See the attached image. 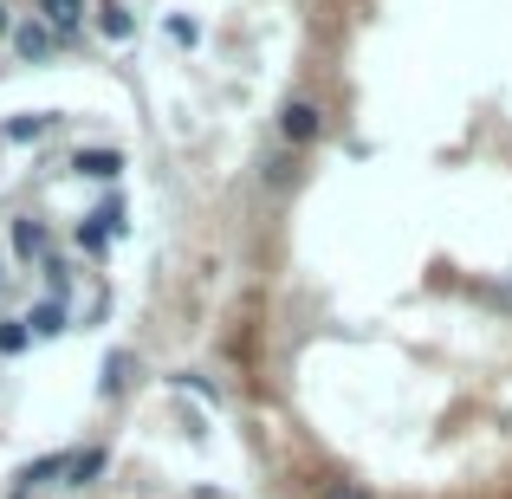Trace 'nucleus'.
<instances>
[{
    "label": "nucleus",
    "instance_id": "12",
    "mask_svg": "<svg viewBox=\"0 0 512 499\" xmlns=\"http://www.w3.org/2000/svg\"><path fill=\"white\" fill-rule=\"evenodd\" d=\"M46 130H52V117H13L7 137H13V143H33V137H46Z\"/></svg>",
    "mask_w": 512,
    "mask_h": 499
},
{
    "label": "nucleus",
    "instance_id": "15",
    "mask_svg": "<svg viewBox=\"0 0 512 499\" xmlns=\"http://www.w3.org/2000/svg\"><path fill=\"white\" fill-rule=\"evenodd\" d=\"M0 33H7V7H0Z\"/></svg>",
    "mask_w": 512,
    "mask_h": 499
},
{
    "label": "nucleus",
    "instance_id": "13",
    "mask_svg": "<svg viewBox=\"0 0 512 499\" xmlns=\"http://www.w3.org/2000/svg\"><path fill=\"white\" fill-rule=\"evenodd\" d=\"M78 13H85V0H46V20L59 26V33H65V26L78 20Z\"/></svg>",
    "mask_w": 512,
    "mask_h": 499
},
{
    "label": "nucleus",
    "instance_id": "11",
    "mask_svg": "<svg viewBox=\"0 0 512 499\" xmlns=\"http://www.w3.org/2000/svg\"><path fill=\"white\" fill-rule=\"evenodd\" d=\"M26 344H33V325H26V318H7V325H0V357H20Z\"/></svg>",
    "mask_w": 512,
    "mask_h": 499
},
{
    "label": "nucleus",
    "instance_id": "10",
    "mask_svg": "<svg viewBox=\"0 0 512 499\" xmlns=\"http://www.w3.org/2000/svg\"><path fill=\"white\" fill-rule=\"evenodd\" d=\"M130 370H137V357H130V350H117V357H104V396H117V389L130 383Z\"/></svg>",
    "mask_w": 512,
    "mask_h": 499
},
{
    "label": "nucleus",
    "instance_id": "7",
    "mask_svg": "<svg viewBox=\"0 0 512 499\" xmlns=\"http://www.w3.org/2000/svg\"><path fill=\"white\" fill-rule=\"evenodd\" d=\"M98 33H104V39H130V33H137V20H130V7H117V0H104V13H98Z\"/></svg>",
    "mask_w": 512,
    "mask_h": 499
},
{
    "label": "nucleus",
    "instance_id": "4",
    "mask_svg": "<svg viewBox=\"0 0 512 499\" xmlns=\"http://www.w3.org/2000/svg\"><path fill=\"white\" fill-rule=\"evenodd\" d=\"M117 169H124L117 150H78V175H91V182H117Z\"/></svg>",
    "mask_w": 512,
    "mask_h": 499
},
{
    "label": "nucleus",
    "instance_id": "3",
    "mask_svg": "<svg viewBox=\"0 0 512 499\" xmlns=\"http://www.w3.org/2000/svg\"><path fill=\"white\" fill-rule=\"evenodd\" d=\"M65 467H72V461H65V454H39L33 467H20V480H13V493H33L39 480H52V474L65 480Z\"/></svg>",
    "mask_w": 512,
    "mask_h": 499
},
{
    "label": "nucleus",
    "instance_id": "9",
    "mask_svg": "<svg viewBox=\"0 0 512 499\" xmlns=\"http://www.w3.org/2000/svg\"><path fill=\"white\" fill-rule=\"evenodd\" d=\"M13 253H20V260H39V253H46V227L20 221V227H13Z\"/></svg>",
    "mask_w": 512,
    "mask_h": 499
},
{
    "label": "nucleus",
    "instance_id": "5",
    "mask_svg": "<svg viewBox=\"0 0 512 499\" xmlns=\"http://www.w3.org/2000/svg\"><path fill=\"white\" fill-rule=\"evenodd\" d=\"M104 461H111L104 448H85V454H72V467H65V487H91V480L104 474Z\"/></svg>",
    "mask_w": 512,
    "mask_h": 499
},
{
    "label": "nucleus",
    "instance_id": "8",
    "mask_svg": "<svg viewBox=\"0 0 512 499\" xmlns=\"http://www.w3.org/2000/svg\"><path fill=\"white\" fill-rule=\"evenodd\" d=\"M13 46H20V59H46L52 33H46V26H13Z\"/></svg>",
    "mask_w": 512,
    "mask_h": 499
},
{
    "label": "nucleus",
    "instance_id": "14",
    "mask_svg": "<svg viewBox=\"0 0 512 499\" xmlns=\"http://www.w3.org/2000/svg\"><path fill=\"white\" fill-rule=\"evenodd\" d=\"M318 499H370V493H363V487H350V480H331V487L318 493Z\"/></svg>",
    "mask_w": 512,
    "mask_h": 499
},
{
    "label": "nucleus",
    "instance_id": "2",
    "mask_svg": "<svg viewBox=\"0 0 512 499\" xmlns=\"http://www.w3.org/2000/svg\"><path fill=\"white\" fill-rule=\"evenodd\" d=\"M117 227H124V201H104L98 214H85V227H78V240H85V247H104V234H117Z\"/></svg>",
    "mask_w": 512,
    "mask_h": 499
},
{
    "label": "nucleus",
    "instance_id": "1",
    "mask_svg": "<svg viewBox=\"0 0 512 499\" xmlns=\"http://www.w3.org/2000/svg\"><path fill=\"white\" fill-rule=\"evenodd\" d=\"M279 137L286 143H318L325 137V111H318L312 98H292L286 111H279Z\"/></svg>",
    "mask_w": 512,
    "mask_h": 499
},
{
    "label": "nucleus",
    "instance_id": "6",
    "mask_svg": "<svg viewBox=\"0 0 512 499\" xmlns=\"http://www.w3.org/2000/svg\"><path fill=\"white\" fill-rule=\"evenodd\" d=\"M26 325H33V337H59V331H65V305H59V299L33 305V312H26Z\"/></svg>",
    "mask_w": 512,
    "mask_h": 499
}]
</instances>
